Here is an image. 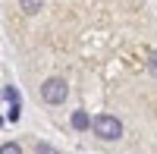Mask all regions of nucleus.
I'll list each match as a JSON object with an SVG mask.
<instances>
[{
    "instance_id": "obj_3",
    "label": "nucleus",
    "mask_w": 157,
    "mask_h": 154,
    "mask_svg": "<svg viewBox=\"0 0 157 154\" xmlns=\"http://www.w3.org/2000/svg\"><path fill=\"white\" fill-rule=\"evenodd\" d=\"M3 101H6V120L16 123L19 120V94L13 85H3Z\"/></svg>"
},
{
    "instance_id": "obj_2",
    "label": "nucleus",
    "mask_w": 157,
    "mask_h": 154,
    "mask_svg": "<svg viewBox=\"0 0 157 154\" xmlns=\"http://www.w3.org/2000/svg\"><path fill=\"white\" fill-rule=\"evenodd\" d=\"M66 94H69L66 79H47V82L41 85V101H44V104H63Z\"/></svg>"
},
{
    "instance_id": "obj_4",
    "label": "nucleus",
    "mask_w": 157,
    "mask_h": 154,
    "mask_svg": "<svg viewBox=\"0 0 157 154\" xmlns=\"http://www.w3.org/2000/svg\"><path fill=\"white\" fill-rule=\"evenodd\" d=\"M91 126H94V120H91L85 110H72V129L75 132H85V129H91Z\"/></svg>"
},
{
    "instance_id": "obj_7",
    "label": "nucleus",
    "mask_w": 157,
    "mask_h": 154,
    "mask_svg": "<svg viewBox=\"0 0 157 154\" xmlns=\"http://www.w3.org/2000/svg\"><path fill=\"white\" fill-rule=\"evenodd\" d=\"M35 154H60V151H57V148H50V145H44V142H38Z\"/></svg>"
},
{
    "instance_id": "obj_8",
    "label": "nucleus",
    "mask_w": 157,
    "mask_h": 154,
    "mask_svg": "<svg viewBox=\"0 0 157 154\" xmlns=\"http://www.w3.org/2000/svg\"><path fill=\"white\" fill-rule=\"evenodd\" d=\"M151 72L157 75V50H154V54H151Z\"/></svg>"
},
{
    "instance_id": "obj_6",
    "label": "nucleus",
    "mask_w": 157,
    "mask_h": 154,
    "mask_svg": "<svg viewBox=\"0 0 157 154\" xmlns=\"http://www.w3.org/2000/svg\"><path fill=\"white\" fill-rule=\"evenodd\" d=\"M0 154H22V148H19L16 142H6L3 148H0Z\"/></svg>"
},
{
    "instance_id": "obj_1",
    "label": "nucleus",
    "mask_w": 157,
    "mask_h": 154,
    "mask_svg": "<svg viewBox=\"0 0 157 154\" xmlns=\"http://www.w3.org/2000/svg\"><path fill=\"white\" fill-rule=\"evenodd\" d=\"M91 129H94L98 138H104V142H113V138H120V135H123V123L116 120L113 113H98Z\"/></svg>"
},
{
    "instance_id": "obj_5",
    "label": "nucleus",
    "mask_w": 157,
    "mask_h": 154,
    "mask_svg": "<svg viewBox=\"0 0 157 154\" xmlns=\"http://www.w3.org/2000/svg\"><path fill=\"white\" fill-rule=\"evenodd\" d=\"M41 6H44V0H19V10H22V13H29V16H35Z\"/></svg>"
}]
</instances>
